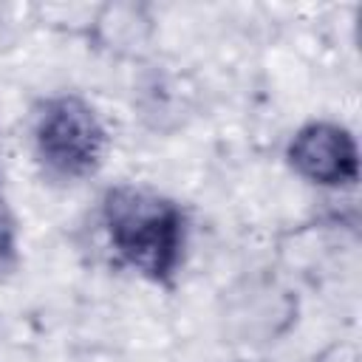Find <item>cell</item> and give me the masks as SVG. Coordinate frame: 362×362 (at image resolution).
<instances>
[{
	"label": "cell",
	"instance_id": "cell-2",
	"mask_svg": "<svg viewBox=\"0 0 362 362\" xmlns=\"http://www.w3.org/2000/svg\"><path fill=\"white\" fill-rule=\"evenodd\" d=\"M34 141L45 167L65 178L93 173L105 153V130L93 107L76 96H57L42 105Z\"/></svg>",
	"mask_w": 362,
	"mask_h": 362
},
{
	"label": "cell",
	"instance_id": "cell-4",
	"mask_svg": "<svg viewBox=\"0 0 362 362\" xmlns=\"http://www.w3.org/2000/svg\"><path fill=\"white\" fill-rule=\"evenodd\" d=\"M11 252H14V218L0 192V266L11 257Z\"/></svg>",
	"mask_w": 362,
	"mask_h": 362
},
{
	"label": "cell",
	"instance_id": "cell-1",
	"mask_svg": "<svg viewBox=\"0 0 362 362\" xmlns=\"http://www.w3.org/2000/svg\"><path fill=\"white\" fill-rule=\"evenodd\" d=\"M102 218L124 263L150 280L175 274L184 252V215L170 198L141 187H116L105 195Z\"/></svg>",
	"mask_w": 362,
	"mask_h": 362
},
{
	"label": "cell",
	"instance_id": "cell-3",
	"mask_svg": "<svg viewBox=\"0 0 362 362\" xmlns=\"http://www.w3.org/2000/svg\"><path fill=\"white\" fill-rule=\"evenodd\" d=\"M291 167L311 184L339 187L356 178V144L354 136L331 122H314L297 130L288 144Z\"/></svg>",
	"mask_w": 362,
	"mask_h": 362
}]
</instances>
